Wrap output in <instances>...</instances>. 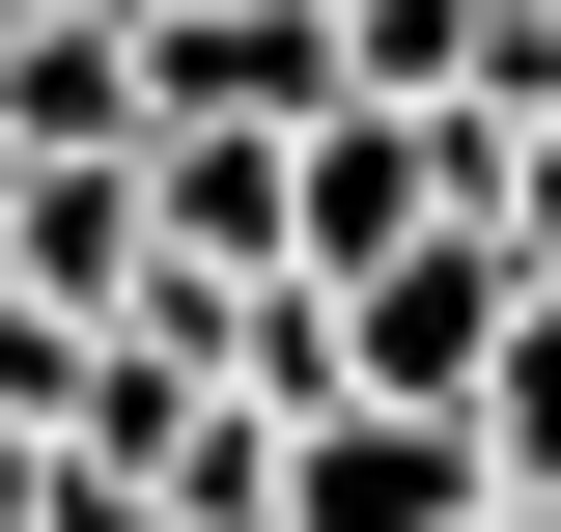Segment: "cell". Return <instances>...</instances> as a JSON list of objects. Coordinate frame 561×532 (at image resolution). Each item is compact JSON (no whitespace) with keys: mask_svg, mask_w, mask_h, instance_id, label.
Segmentation results:
<instances>
[{"mask_svg":"<svg viewBox=\"0 0 561 532\" xmlns=\"http://www.w3.org/2000/svg\"><path fill=\"white\" fill-rule=\"evenodd\" d=\"M478 140H505V113H365V84H337V113L280 140V280L337 309V280H393L421 224H478Z\"/></svg>","mask_w":561,"mask_h":532,"instance_id":"obj_1","label":"cell"},{"mask_svg":"<svg viewBox=\"0 0 561 532\" xmlns=\"http://www.w3.org/2000/svg\"><path fill=\"white\" fill-rule=\"evenodd\" d=\"M478 505H505V476H478V420H421V393H309L253 532H478Z\"/></svg>","mask_w":561,"mask_h":532,"instance_id":"obj_2","label":"cell"},{"mask_svg":"<svg viewBox=\"0 0 561 532\" xmlns=\"http://www.w3.org/2000/svg\"><path fill=\"white\" fill-rule=\"evenodd\" d=\"M505 224H421L393 280H337V393H421V420H478V365H505Z\"/></svg>","mask_w":561,"mask_h":532,"instance_id":"obj_3","label":"cell"},{"mask_svg":"<svg viewBox=\"0 0 561 532\" xmlns=\"http://www.w3.org/2000/svg\"><path fill=\"white\" fill-rule=\"evenodd\" d=\"M280 113H337V28L309 0H169L140 28V140H280Z\"/></svg>","mask_w":561,"mask_h":532,"instance_id":"obj_4","label":"cell"},{"mask_svg":"<svg viewBox=\"0 0 561 532\" xmlns=\"http://www.w3.org/2000/svg\"><path fill=\"white\" fill-rule=\"evenodd\" d=\"M0 169H140V28H0Z\"/></svg>","mask_w":561,"mask_h":532,"instance_id":"obj_5","label":"cell"},{"mask_svg":"<svg viewBox=\"0 0 561 532\" xmlns=\"http://www.w3.org/2000/svg\"><path fill=\"white\" fill-rule=\"evenodd\" d=\"M0 280H28L57 336H113L140 309V169H0Z\"/></svg>","mask_w":561,"mask_h":532,"instance_id":"obj_6","label":"cell"},{"mask_svg":"<svg viewBox=\"0 0 561 532\" xmlns=\"http://www.w3.org/2000/svg\"><path fill=\"white\" fill-rule=\"evenodd\" d=\"M478 476L561 505V280H505V365H478Z\"/></svg>","mask_w":561,"mask_h":532,"instance_id":"obj_7","label":"cell"},{"mask_svg":"<svg viewBox=\"0 0 561 532\" xmlns=\"http://www.w3.org/2000/svg\"><path fill=\"white\" fill-rule=\"evenodd\" d=\"M478 224H505V253H534V280H561V84H534V113H505V140H478Z\"/></svg>","mask_w":561,"mask_h":532,"instance_id":"obj_8","label":"cell"},{"mask_svg":"<svg viewBox=\"0 0 561 532\" xmlns=\"http://www.w3.org/2000/svg\"><path fill=\"white\" fill-rule=\"evenodd\" d=\"M57 532H169V505H140V476H57Z\"/></svg>","mask_w":561,"mask_h":532,"instance_id":"obj_9","label":"cell"},{"mask_svg":"<svg viewBox=\"0 0 561 532\" xmlns=\"http://www.w3.org/2000/svg\"><path fill=\"white\" fill-rule=\"evenodd\" d=\"M478 532H561V505H478Z\"/></svg>","mask_w":561,"mask_h":532,"instance_id":"obj_10","label":"cell"},{"mask_svg":"<svg viewBox=\"0 0 561 532\" xmlns=\"http://www.w3.org/2000/svg\"><path fill=\"white\" fill-rule=\"evenodd\" d=\"M113 28H169V0H113Z\"/></svg>","mask_w":561,"mask_h":532,"instance_id":"obj_11","label":"cell"}]
</instances>
